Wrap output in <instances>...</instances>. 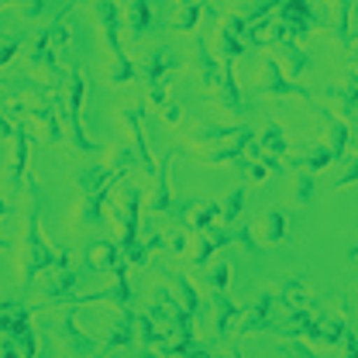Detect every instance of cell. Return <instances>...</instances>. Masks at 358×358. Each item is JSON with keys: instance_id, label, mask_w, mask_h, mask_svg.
Masks as SVG:
<instances>
[{"instance_id": "cell-33", "label": "cell", "mask_w": 358, "mask_h": 358, "mask_svg": "<svg viewBox=\"0 0 358 358\" xmlns=\"http://www.w3.org/2000/svg\"><path fill=\"white\" fill-rule=\"evenodd\" d=\"M128 28H131V38H145L152 31V7H148V0H131Z\"/></svg>"}, {"instance_id": "cell-38", "label": "cell", "mask_w": 358, "mask_h": 358, "mask_svg": "<svg viewBox=\"0 0 358 358\" xmlns=\"http://www.w3.org/2000/svg\"><path fill=\"white\" fill-rule=\"evenodd\" d=\"M217 214H221V203H203V207H196V210L189 214V231L200 234V231L214 227V224H217Z\"/></svg>"}, {"instance_id": "cell-36", "label": "cell", "mask_w": 358, "mask_h": 358, "mask_svg": "<svg viewBox=\"0 0 358 358\" xmlns=\"http://www.w3.org/2000/svg\"><path fill=\"white\" fill-rule=\"evenodd\" d=\"M169 282L176 286L179 303H182V307H186V310H189V313H196V307H200V296H196V286H193V282H189V279H186L182 272H173V275H169Z\"/></svg>"}, {"instance_id": "cell-12", "label": "cell", "mask_w": 358, "mask_h": 358, "mask_svg": "<svg viewBox=\"0 0 358 358\" xmlns=\"http://www.w3.org/2000/svg\"><path fill=\"white\" fill-rule=\"evenodd\" d=\"M272 307H275V293L272 289H259V296H255V303L248 307V310H241V334L248 338V334H259V331H268V324H272Z\"/></svg>"}, {"instance_id": "cell-48", "label": "cell", "mask_w": 358, "mask_h": 358, "mask_svg": "<svg viewBox=\"0 0 358 358\" xmlns=\"http://www.w3.org/2000/svg\"><path fill=\"white\" fill-rule=\"evenodd\" d=\"M14 124H17V121H14V117H7V110L0 107V138H3V141L10 138V131H14Z\"/></svg>"}, {"instance_id": "cell-35", "label": "cell", "mask_w": 358, "mask_h": 358, "mask_svg": "<svg viewBox=\"0 0 358 358\" xmlns=\"http://www.w3.org/2000/svg\"><path fill=\"white\" fill-rule=\"evenodd\" d=\"M331 24H334L338 42L345 45V48L355 45V35H352V0H338V17H334Z\"/></svg>"}, {"instance_id": "cell-46", "label": "cell", "mask_w": 358, "mask_h": 358, "mask_svg": "<svg viewBox=\"0 0 358 358\" xmlns=\"http://www.w3.org/2000/svg\"><path fill=\"white\" fill-rule=\"evenodd\" d=\"M17 52H21V38H7V42H0V66H7Z\"/></svg>"}, {"instance_id": "cell-32", "label": "cell", "mask_w": 358, "mask_h": 358, "mask_svg": "<svg viewBox=\"0 0 358 358\" xmlns=\"http://www.w3.org/2000/svg\"><path fill=\"white\" fill-rule=\"evenodd\" d=\"M245 196H248V189H245V182H238L231 193H227V200L221 203V214H217V224L224 227H231V224L241 221V214H245Z\"/></svg>"}, {"instance_id": "cell-45", "label": "cell", "mask_w": 358, "mask_h": 358, "mask_svg": "<svg viewBox=\"0 0 358 358\" xmlns=\"http://www.w3.org/2000/svg\"><path fill=\"white\" fill-rule=\"evenodd\" d=\"M282 355L310 358V355H317V352H313V345H307V341H303V338H300V341H289V345H286V348H282Z\"/></svg>"}, {"instance_id": "cell-5", "label": "cell", "mask_w": 358, "mask_h": 358, "mask_svg": "<svg viewBox=\"0 0 358 358\" xmlns=\"http://www.w3.org/2000/svg\"><path fill=\"white\" fill-rule=\"evenodd\" d=\"M52 279L45 282V293H42V303L52 307V303H62V300H76L80 286H83V272L73 266L69 252L66 248H55V259H52Z\"/></svg>"}, {"instance_id": "cell-1", "label": "cell", "mask_w": 358, "mask_h": 358, "mask_svg": "<svg viewBox=\"0 0 358 358\" xmlns=\"http://www.w3.org/2000/svg\"><path fill=\"white\" fill-rule=\"evenodd\" d=\"M52 259H55V248L45 241V234H42V189H38V182L31 179L28 207H24V231H21V255H17L21 286L28 289L45 268L52 266Z\"/></svg>"}, {"instance_id": "cell-44", "label": "cell", "mask_w": 358, "mask_h": 358, "mask_svg": "<svg viewBox=\"0 0 358 358\" xmlns=\"http://www.w3.org/2000/svg\"><path fill=\"white\" fill-rule=\"evenodd\" d=\"M341 162H345V173H341V179H334V182H331V186H334V189H345V186H352V182H355V176H358L355 155H345V159H341Z\"/></svg>"}, {"instance_id": "cell-34", "label": "cell", "mask_w": 358, "mask_h": 358, "mask_svg": "<svg viewBox=\"0 0 358 358\" xmlns=\"http://www.w3.org/2000/svg\"><path fill=\"white\" fill-rule=\"evenodd\" d=\"M134 76H138V69H134L128 52L110 55V73H107V83H110V87H124V83H131Z\"/></svg>"}, {"instance_id": "cell-14", "label": "cell", "mask_w": 358, "mask_h": 358, "mask_svg": "<svg viewBox=\"0 0 358 358\" xmlns=\"http://www.w3.org/2000/svg\"><path fill=\"white\" fill-rule=\"evenodd\" d=\"M275 52H279V66H282V73L286 76H293V80H300V76H307L313 69V59H310V52L307 48H300L296 45V38H282L279 45H272Z\"/></svg>"}, {"instance_id": "cell-53", "label": "cell", "mask_w": 358, "mask_h": 358, "mask_svg": "<svg viewBox=\"0 0 358 358\" xmlns=\"http://www.w3.org/2000/svg\"><path fill=\"white\" fill-rule=\"evenodd\" d=\"M0 248H7V241H3V238H0Z\"/></svg>"}, {"instance_id": "cell-50", "label": "cell", "mask_w": 358, "mask_h": 358, "mask_svg": "<svg viewBox=\"0 0 358 358\" xmlns=\"http://www.w3.org/2000/svg\"><path fill=\"white\" fill-rule=\"evenodd\" d=\"M345 266L348 268L355 266V245H348V252H345Z\"/></svg>"}, {"instance_id": "cell-29", "label": "cell", "mask_w": 358, "mask_h": 358, "mask_svg": "<svg viewBox=\"0 0 358 358\" xmlns=\"http://www.w3.org/2000/svg\"><path fill=\"white\" fill-rule=\"evenodd\" d=\"M238 317H241V307L227 296V289L214 293V331H217V338H224V334L234 327Z\"/></svg>"}, {"instance_id": "cell-51", "label": "cell", "mask_w": 358, "mask_h": 358, "mask_svg": "<svg viewBox=\"0 0 358 358\" xmlns=\"http://www.w3.org/2000/svg\"><path fill=\"white\" fill-rule=\"evenodd\" d=\"M7 210H10V203H7V200L0 196V217H7Z\"/></svg>"}, {"instance_id": "cell-13", "label": "cell", "mask_w": 358, "mask_h": 358, "mask_svg": "<svg viewBox=\"0 0 358 358\" xmlns=\"http://www.w3.org/2000/svg\"><path fill=\"white\" fill-rule=\"evenodd\" d=\"M248 141H252V128L238 124V134H234L231 141H221V145H210V148H203L200 162H203V166H224V162H238V159L245 155V145H248Z\"/></svg>"}, {"instance_id": "cell-37", "label": "cell", "mask_w": 358, "mask_h": 358, "mask_svg": "<svg viewBox=\"0 0 358 358\" xmlns=\"http://www.w3.org/2000/svg\"><path fill=\"white\" fill-rule=\"evenodd\" d=\"M217 52H221V59H241V55H248V45L241 42L234 31L221 28L217 31Z\"/></svg>"}, {"instance_id": "cell-43", "label": "cell", "mask_w": 358, "mask_h": 358, "mask_svg": "<svg viewBox=\"0 0 358 358\" xmlns=\"http://www.w3.org/2000/svg\"><path fill=\"white\" fill-rule=\"evenodd\" d=\"M121 252H124L128 266H145V259H148V245H145L141 238H138V241H131V245H124Z\"/></svg>"}, {"instance_id": "cell-18", "label": "cell", "mask_w": 358, "mask_h": 358, "mask_svg": "<svg viewBox=\"0 0 358 358\" xmlns=\"http://www.w3.org/2000/svg\"><path fill=\"white\" fill-rule=\"evenodd\" d=\"M155 186H152V196H148V210L152 214H173L176 203H173V189H169V155L155 166Z\"/></svg>"}, {"instance_id": "cell-21", "label": "cell", "mask_w": 358, "mask_h": 358, "mask_svg": "<svg viewBox=\"0 0 358 358\" xmlns=\"http://www.w3.org/2000/svg\"><path fill=\"white\" fill-rule=\"evenodd\" d=\"M90 266L96 268V272H114V268L128 266V259H124V252H121L117 241H110V238H96L93 248H90Z\"/></svg>"}, {"instance_id": "cell-42", "label": "cell", "mask_w": 358, "mask_h": 358, "mask_svg": "<svg viewBox=\"0 0 358 358\" xmlns=\"http://www.w3.org/2000/svg\"><path fill=\"white\" fill-rule=\"evenodd\" d=\"M231 231H234V241L245 248V252H259V245H255V238H252V224H231Z\"/></svg>"}, {"instance_id": "cell-25", "label": "cell", "mask_w": 358, "mask_h": 358, "mask_svg": "<svg viewBox=\"0 0 358 358\" xmlns=\"http://www.w3.org/2000/svg\"><path fill=\"white\" fill-rule=\"evenodd\" d=\"M196 66H200V83H203V90L217 87V80H221V59L210 52L207 38H200V35H196Z\"/></svg>"}, {"instance_id": "cell-15", "label": "cell", "mask_w": 358, "mask_h": 358, "mask_svg": "<svg viewBox=\"0 0 358 358\" xmlns=\"http://www.w3.org/2000/svg\"><path fill=\"white\" fill-rule=\"evenodd\" d=\"M7 334L17 341V352L21 355H38V338H35V327H31V310L24 303H17L10 310V327Z\"/></svg>"}, {"instance_id": "cell-20", "label": "cell", "mask_w": 358, "mask_h": 358, "mask_svg": "<svg viewBox=\"0 0 358 358\" xmlns=\"http://www.w3.org/2000/svg\"><path fill=\"white\" fill-rule=\"evenodd\" d=\"M134 317L138 313L131 307H124L121 317L114 320V327L107 331V338H103V352H124V348H134L138 341H134Z\"/></svg>"}, {"instance_id": "cell-30", "label": "cell", "mask_w": 358, "mask_h": 358, "mask_svg": "<svg viewBox=\"0 0 358 358\" xmlns=\"http://www.w3.org/2000/svg\"><path fill=\"white\" fill-rule=\"evenodd\" d=\"M345 331H348V320L345 317L320 310V341H317V348H338V341L345 338Z\"/></svg>"}, {"instance_id": "cell-24", "label": "cell", "mask_w": 358, "mask_h": 358, "mask_svg": "<svg viewBox=\"0 0 358 358\" xmlns=\"http://www.w3.org/2000/svg\"><path fill=\"white\" fill-rule=\"evenodd\" d=\"M327 96L341 107V114H345V124H352L355 128V100H358V93H355V73H348L345 76V83H331L327 87Z\"/></svg>"}, {"instance_id": "cell-2", "label": "cell", "mask_w": 358, "mask_h": 358, "mask_svg": "<svg viewBox=\"0 0 358 358\" xmlns=\"http://www.w3.org/2000/svg\"><path fill=\"white\" fill-rule=\"evenodd\" d=\"M121 169L117 166H103L96 159H87L76 169V189H80V207H76V227H96L103 224V207L107 196L114 193V186L121 182Z\"/></svg>"}, {"instance_id": "cell-54", "label": "cell", "mask_w": 358, "mask_h": 358, "mask_svg": "<svg viewBox=\"0 0 358 358\" xmlns=\"http://www.w3.org/2000/svg\"><path fill=\"white\" fill-rule=\"evenodd\" d=\"M0 83H3V80H0Z\"/></svg>"}, {"instance_id": "cell-17", "label": "cell", "mask_w": 358, "mask_h": 358, "mask_svg": "<svg viewBox=\"0 0 358 358\" xmlns=\"http://www.w3.org/2000/svg\"><path fill=\"white\" fill-rule=\"evenodd\" d=\"M252 231H255V238H262V245L282 248L286 245V214L279 207H268V210H262V217L255 221Z\"/></svg>"}, {"instance_id": "cell-8", "label": "cell", "mask_w": 358, "mask_h": 358, "mask_svg": "<svg viewBox=\"0 0 358 358\" xmlns=\"http://www.w3.org/2000/svg\"><path fill=\"white\" fill-rule=\"evenodd\" d=\"M262 76H266V83H262V93H266V96H279V100H286V96L313 100V90L307 87V83H296L293 76H286L282 66H279L272 55L262 59Z\"/></svg>"}, {"instance_id": "cell-11", "label": "cell", "mask_w": 358, "mask_h": 358, "mask_svg": "<svg viewBox=\"0 0 358 358\" xmlns=\"http://www.w3.org/2000/svg\"><path fill=\"white\" fill-rule=\"evenodd\" d=\"M272 17L289 31V38H300V35H310L313 28V10L307 0H279Z\"/></svg>"}, {"instance_id": "cell-41", "label": "cell", "mask_w": 358, "mask_h": 358, "mask_svg": "<svg viewBox=\"0 0 358 358\" xmlns=\"http://www.w3.org/2000/svg\"><path fill=\"white\" fill-rule=\"evenodd\" d=\"M313 193H317V179H313V173H300V176H296V186H293V200H296L300 207H307L313 200Z\"/></svg>"}, {"instance_id": "cell-47", "label": "cell", "mask_w": 358, "mask_h": 358, "mask_svg": "<svg viewBox=\"0 0 358 358\" xmlns=\"http://www.w3.org/2000/svg\"><path fill=\"white\" fill-rule=\"evenodd\" d=\"M338 345H341V355H358V338H355V327L352 324H348V331H345V338Z\"/></svg>"}, {"instance_id": "cell-39", "label": "cell", "mask_w": 358, "mask_h": 358, "mask_svg": "<svg viewBox=\"0 0 358 358\" xmlns=\"http://www.w3.org/2000/svg\"><path fill=\"white\" fill-rule=\"evenodd\" d=\"M207 268V266H203ZM210 293H221V289H227L231 286V266H210L207 272H203V279H200Z\"/></svg>"}, {"instance_id": "cell-9", "label": "cell", "mask_w": 358, "mask_h": 358, "mask_svg": "<svg viewBox=\"0 0 358 358\" xmlns=\"http://www.w3.org/2000/svg\"><path fill=\"white\" fill-rule=\"evenodd\" d=\"M128 268L131 266H121L114 268V282L107 289H96V293H76V303H114L117 310L131 307L134 303V293H131V279H128Z\"/></svg>"}, {"instance_id": "cell-28", "label": "cell", "mask_w": 358, "mask_h": 358, "mask_svg": "<svg viewBox=\"0 0 358 358\" xmlns=\"http://www.w3.org/2000/svg\"><path fill=\"white\" fill-rule=\"evenodd\" d=\"M121 193H124V203L114 207V224H138L141 221V193H138V186L121 176Z\"/></svg>"}, {"instance_id": "cell-31", "label": "cell", "mask_w": 358, "mask_h": 358, "mask_svg": "<svg viewBox=\"0 0 358 358\" xmlns=\"http://www.w3.org/2000/svg\"><path fill=\"white\" fill-rule=\"evenodd\" d=\"M255 141H259V148H262V152L275 155V159H286V155H289V141H286V131H282L275 121H268L266 128H262V134H259Z\"/></svg>"}, {"instance_id": "cell-22", "label": "cell", "mask_w": 358, "mask_h": 358, "mask_svg": "<svg viewBox=\"0 0 358 358\" xmlns=\"http://www.w3.org/2000/svg\"><path fill=\"white\" fill-rule=\"evenodd\" d=\"M275 303L279 307H286V310H300V307H310V289H307V282L303 279H286V282H279L275 289Z\"/></svg>"}, {"instance_id": "cell-26", "label": "cell", "mask_w": 358, "mask_h": 358, "mask_svg": "<svg viewBox=\"0 0 358 358\" xmlns=\"http://www.w3.org/2000/svg\"><path fill=\"white\" fill-rule=\"evenodd\" d=\"M320 114H324V117H327V124H331V128H327V148H331V152H334V159L341 162V159L348 155V148L355 145V131H352V124L334 121L327 110H320Z\"/></svg>"}, {"instance_id": "cell-52", "label": "cell", "mask_w": 358, "mask_h": 358, "mask_svg": "<svg viewBox=\"0 0 358 358\" xmlns=\"http://www.w3.org/2000/svg\"><path fill=\"white\" fill-rule=\"evenodd\" d=\"M179 3H203V0H179Z\"/></svg>"}, {"instance_id": "cell-4", "label": "cell", "mask_w": 358, "mask_h": 358, "mask_svg": "<svg viewBox=\"0 0 358 358\" xmlns=\"http://www.w3.org/2000/svg\"><path fill=\"white\" fill-rule=\"evenodd\" d=\"M182 66V59H179L176 52H169L166 45H155L152 52H148V59L141 62V87L148 93V100H152V107H166L169 103V93H166V80H169V73Z\"/></svg>"}, {"instance_id": "cell-6", "label": "cell", "mask_w": 358, "mask_h": 358, "mask_svg": "<svg viewBox=\"0 0 358 358\" xmlns=\"http://www.w3.org/2000/svg\"><path fill=\"white\" fill-rule=\"evenodd\" d=\"M76 310H80V303L69 300V310L62 313V324H59V334H55V352H62V355H96L100 345L80 331Z\"/></svg>"}, {"instance_id": "cell-27", "label": "cell", "mask_w": 358, "mask_h": 358, "mask_svg": "<svg viewBox=\"0 0 358 358\" xmlns=\"http://www.w3.org/2000/svg\"><path fill=\"white\" fill-rule=\"evenodd\" d=\"M238 134V128H227V124H200V128H193V131H186V141L193 145V148H210V145H221V141H231Z\"/></svg>"}, {"instance_id": "cell-40", "label": "cell", "mask_w": 358, "mask_h": 358, "mask_svg": "<svg viewBox=\"0 0 358 358\" xmlns=\"http://www.w3.org/2000/svg\"><path fill=\"white\" fill-rule=\"evenodd\" d=\"M200 17H203V3H179L176 28H179V31H196Z\"/></svg>"}, {"instance_id": "cell-49", "label": "cell", "mask_w": 358, "mask_h": 358, "mask_svg": "<svg viewBox=\"0 0 358 358\" xmlns=\"http://www.w3.org/2000/svg\"><path fill=\"white\" fill-rule=\"evenodd\" d=\"M14 307H17V300H14V296H7V293H0V313L14 310Z\"/></svg>"}, {"instance_id": "cell-16", "label": "cell", "mask_w": 358, "mask_h": 358, "mask_svg": "<svg viewBox=\"0 0 358 358\" xmlns=\"http://www.w3.org/2000/svg\"><path fill=\"white\" fill-rule=\"evenodd\" d=\"M214 90H217V103L221 107H227L238 117H248V103H241V90H238V80H234L231 59H221V80H217Z\"/></svg>"}, {"instance_id": "cell-7", "label": "cell", "mask_w": 358, "mask_h": 358, "mask_svg": "<svg viewBox=\"0 0 358 358\" xmlns=\"http://www.w3.org/2000/svg\"><path fill=\"white\" fill-rule=\"evenodd\" d=\"M117 117H121V124H124V131H128V141H131L134 155H138L141 173H155V162H152V155H148V141H145V134H141L145 103H121V107H117Z\"/></svg>"}, {"instance_id": "cell-10", "label": "cell", "mask_w": 358, "mask_h": 358, "mask_svg": "<svg viewBox=\"0 0 358 358\" xmlns=\"http://www.w3.org/2000/svg\"><path fill=\"white\" fill-rule=\"evenodd\" d=\"M93 21H96L100 38H103L110 55L124 52V45H121V21H124V17H121V7H117L114 0H96V3H93Z\"/></svg>"}, {"instance_id": "cell-19", "label": "cell", "mask_w": 358, "mask_h": 358, "mask_svg": "<svg viewBox=\"0 0 358 358\" xmlns=\"http://www.w3.org/2000/svg\"><path fill=\"white\" fill-rule=\"evenodd\" d=\"M7 141L14 145V148H10V182L21 186V182H24V173H28V124L17 121Z\"/></svg>"}, {"instance_id": "cell-3", "label": "cell", "mask_w": 358, "mask_h": 358, "mask_svg": "<svg viewBox=\"0 0 358 358\" xmlns=\"http://www.w3.org/2000/svg\"><path fill=\"white\" fill-rule=\"evenodd\" d=\"M69 45V24L66 21H52L45 24L42 31L31 38L28 45V55H24V66L28 73H45L52 80V87H62V66H59V52Z\"/></svg>"}, {"instance_id": "cell-23", "label": "cell", "mask_w": 358, "mask_h": 358, "mask_svg": "<svg viewBox=\"0 0 358 358\" xmlns=\"http://www.w3.org/2000/svg\"><path fill=\"white\" fill-rule=\"evenodd\" d=\"M289 159V166H296L300 173H320V169H327V166H338V159H334V152L327 148V145H310L303 155H286Z\"/></svg>"}]
</instances>
